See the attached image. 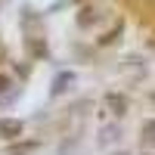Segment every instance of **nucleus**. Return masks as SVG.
I'll return each instance as SVG.
<instances>
[{
  "label": "nucleus",
  "mask_w": 155,
  "mask_h": 155,
  "mask_svg": "<svg viewBox=\"0 0 155 155\" xmlns=\"http://www.w3.org/2000/svg\"><path fill=\"white\" fill-rule=\"evenodd\" d=\"M6 87H9V78H6V74H0V93H6Z\"/></svg>",
  "instance_id": "obj_4"
},
{
  "label": "nucleus",
  "mask_w": 155,
  "mask_h": 155,
  "mask_svg": "<svg viewBox=\"0 0 155 155\" xmlns=\"http://www.w3.org/2000/svg\"><path fill=\"white\" fill-rule=\"evenodd\" d=\"M106 106L112 109V115H118V118H121V115H127V99L118 96V93H109V96H106Z\"/></svg>",
  "instance_id": "obj_2"
},
{
  "label": "nucleus",
  "mask_w": 155,
  "mask_h": 155,
  "mask_svg": "<svg viewBox=\"0 0 155 155\" xmlns=\"http://www.w3.org/2000/svg\"><path fill=\"white\" fill-rule=\"evenodd\" d=\"M118 155H127V152H118Z\"/></svg>",
  "instance_id": "obj_5"
},
{
  "label": "nucleus",
  "mask_w": 155,
  "mask_h": 155,
  "mask_svg": "<svg viewBox=\"0 0 155 155\" xmlns=\"http://www.w3.org/2000/svg\"><path fill=\"white\" fill-rule=\"evenodd\" d=\"M22 130H25V127H22L19 118H0V137H3V140H19Z\"/></svg>",
  "instance_id": "obj_1"
},
{
  "label": "nucleus",
  "mask_w": 155,
  "mask_h": 155,
  "mask_svg": "<svg viewBox=\"0 0 155 155\" xmlns=\"http://www.w3.org/2000/svg\"><path fill=\"white\" fill-rule=\"evenodd\" d=\"M34 149V143H28V146H16V149H9V155H28Z\"/></svg>",
  "instance_id": "obj_3"
}]
</instances>
